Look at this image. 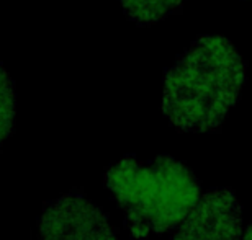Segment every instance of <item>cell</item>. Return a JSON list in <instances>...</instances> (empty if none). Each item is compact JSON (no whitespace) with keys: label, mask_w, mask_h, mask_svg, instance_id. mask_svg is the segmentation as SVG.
<instances>
[{"label":"cell","mask_w":252,"mask_h":240,"mask_svg":"<svg viewBox=\"0 0 252 240\" xmlns=\"http://www.w3.org/2000/svg\"><path fill=\"white\" fill-rule=\"evenodd\" d=\"M246 66L223 36H201L165 72L162 111L182 133L218 129L238 102Z\"/></svg>","instance_id":"cell-1"},{"label":"cell","mask_w":252,"mask_h":240,"mask_svg":"<svg viewBox=\"0 0 252 240\" xmlns=\"http://www.w3.org/2000/svg\"><path fill=\"white\" fill-rule=\"evenodd\" d=\"M103 182L123 209L125 226L134 239L179 226L200 199L195 175L169 156L125 157L110 165Z\"/></svg>","instance_id":"cell-2"},{"label":"cell","mask_w":252,"mask_h":240,"mask_svg":"<svg viewBox=\"0 0 252 240\" xmlns=\"http://www.w3.org/2000/svg\"><path fill=\"white\" fill-rule=\"evenodd\" d=\"M38 240H118L108 216L80 193H67L44 208Z\"/></svg>","instance_id":"cell-3"},{"label":"cell","mask_w":252,"mask_h":240,"mask_svg":"<svg viewBox=\"0 0 252 240\" xmlns=\"http://www.w3.org/2000/svg\"><path fill=\"white\" fill-rule=\"evenodd\" d=\"M241 204L229 188L210 189L180 222L174 240H241Z\"/></svg>","instance_id":"cell-4"},{"label":"cell","mask_w":252,"mask_h":240,"mask_svg":"<svg viewBox=\"0 0 252 240\" xmlns=\"http://www.w3.org/2000/svg\"><path fill=\"white\" fill-rule=\"evenodd\" d=\"M184 0H120L125 15L138 25L158 23L174 13Z\"/></svg>","instance_id":"cell-5"},{"label":"cell","mask_w":252,"mask_h":240,"mask_svg":"<svg viewBox=\"0 0 252 240\" xmlns=\"http://www.w3.org/2000/svg\"><path fill=\"white\" fill-rule=\"evenodd\" d=\"M15 124V88L7 71L0 66V146L7 141Z\"/></svg>","instance_id":"cell-6"},{"label":"cell","mask_w":252,"mask_h":240,"mask_svg":"<svg viewBox=\"0 0 252 240\" xmlns=\"http://www.w3.org/2000/svg\"><path fill=\"white\" fill-rule=\"evenodd\" d=\"M244 240H252V224H249L248 229H246V234H244Z\"/></svg>","instance_id":"cell-7"}]
</instances>
